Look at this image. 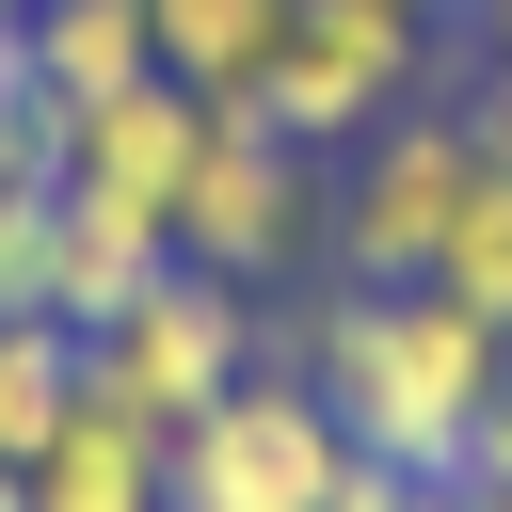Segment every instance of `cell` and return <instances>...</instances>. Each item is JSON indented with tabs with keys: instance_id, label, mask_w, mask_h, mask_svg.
<instances>
[{
	"instance_id": "18",
	"label": "cell",
	"mask_w": 512,
	"mask_h": 512,
	"mask_svg": "<svg viewBox=\"0 0 512 512\" xmlns=\"http://www.w3.org/2000/svg\"><path fill=\"white\" fill-rule=\"evenodd\" d=\"M448 512H512V480H464V464H448Z\"/></svg>"
},
{
	"instance_id": "15",
	"label": "cell",
	"mask_w": 512,
	"mask_h": 512,
	"mask_svg": "<svg viewBox=\"0 0 512 512\" xmlns=\"http://www.w3.org/2000/svg\"><path fill=\"white\" fill-rule=\"evenodd\" d=\"M0 320H48V176H0Z\"/></svg>"
},
{
	"instance_id": "22",
	"label": "cell",
	"mask_w": 512,
	"mask_h": 512,
	"mask_svg": "<svg viewBox=\"0 0 512 512\" xmlns=\"http://www.w3.org/2000/svg\"><path fill=\"white\" fill-rule=\"evenodd\" d=\"M496 352H512V336H496Z\"/></svg>"
},
{
	"instance_id": "14",
	"label": "cell",
	"mask_w": 512,
	"mask_h": 512,
	"mask_svg": "<svg viewBox=\"0 0 512 512\" xmlns=\"http://www.w3.org/2000/svg\"><path fill=\"white\" fill-rule=\"evenodd\" d=\"M0 176H64V96L32 80L16 32H0Z\"/></svg>"
},
{
	"instance_id": "6",
	"label": "cell",
	"mask_w": 512,
	"mask_h": 512,
	"mask_svg": "<svg viewBox=\"0 0 512 512\" xmlns=\"http://www.w3.org/2000/svg\"><path fill=\"white\" fill-rule=\"evenodd\" d=\"M336 448H352V432H336V400L304 384V352H288V368L256 352V368L176 432V496H160V512H320Z\"/></svg>"
},
{
	"instance_id": "10",
	"label": "cell",
	"mask_w": 512,
	"mask_h": 512,
	"mask_svg": "<svg viewBox=\"0 0 512 512\" xmlns=\"http://www.w3.org/2000/svg\"><path fill=\"white\" fill-rule=\"evenodd\" d=\"M16 48H32V80H48L64 112L160 64V32H144V0H32V16H16Z\"/></svg>"
},
{
	"instance_id": "13",
	"label": "cell",
	"mask_w": 512,
	"mask_h": 512,
	"mask_svg": "<svg viewBox=\"0 0 512 512\" xmlns=\"http://www.w3.org/2000/svg\"><path fill=\"white\" fill-rule=\"evenodd\" d=\"M416 288H448V304H480V320L512 336V160H496V176L464 192V224H448V256H432Z\"/></svg>"
},
{
	"instance_id": "5",
	"label": "cell",
	"mask_w": 512,
	"mask_h": 512,
	"mask_svg": "<svg viewBox=\"0 0 512 512\" xmlns=\"http://www.w3.org/2000/svg\"><path fill=\"white\" fill-rule=\"evenodd\" d=\"M240 368H256V288H224V272H192V256L80 336V384H96L112 416H144V432H192Z\"/></svg>"
},
{
	"instance_id": "7",
	"label": "cell",
	"mask_w": 512,
	"mask_h": 512,
	"mask_svg": "<svg viewBox=\"0 0 512 512\" xmlns=\"http://www.w3.org/2000/svg\"><path fill=\"white\" fill-rule=\"evenodd\" d=\"M192 144H208V96H192V80H160V64L64 112V176H80V192H112V208H160V224H176Z\"/></svg>"
},
{
	"instance_id": "17",
	"label": "cell",
	"mask_w": 512,
	"mask_h": 512,
	"mask_svg": "<svg viewBox=\"0 0 512 512\" xmlns=\"http://www.w3.org/2000/svg\"><path fill=\"white\" fill-rule=\"evenodd\" d=\"M464 128H480V160H512V64H480V96H464Z\"/></svg>"
},
{
	"instance_id": "8",
	"label": "cell",
	"mask_w": 512,
	"mask_h": 512,
	"mask_svg": "<svg viewBox=\"0 0 512 512\" xmlns=\"http://www.w3.org/2000/svg\"><path fill=\"white\" fill-rule=\"evenodd\" d=\"M176 272V224L160 208H112V192H80V176H48V320L64 336H96L128 288H160Z\"/></svg>"
},
{
	"instance_id": "16",
	"label": "cell",
	"mask_w": 512,
	"mask_h": 512,
	"mask_svg": "<svg viewBox=\"0 0 512 512\" xmlns=\"http://www.w3.org/2000/svg\"><path fill=\"white\" fill-rule=\"evenodd\" d=\"M320 512H448V480H432V464H384V448H336Z\"/></svg>"
},
{
	"instance_id": "12",
	"label": "cell",
	"mask_w": 512,
	"mask_h": 512,
	"mask_svg": "<svg viewBox=\"0 0 512 512\" xmlns=\"http://www.w3.org/2000/svg\"><path fill=\"white\" fill-rule=\"evenodd\" d=\"M80 416V336L64 320H0V464L32 480V448Z\"/></svg>"
},
{
	"instance_id": "20",
	"label": "cell",
	"mask_w": 512,
	"mask_h": 512,
	"mask_svg": "<svg viewBox=\"0 0 512 512\" xmlns=\"http://www.w3.org/2000/svg\"><path fill=\"white\" fill-rule=\"evenodd\" d=\"M400 16H432V32H448V16H464V0H400Z\"/></svg>"
},
{
	"instance_id": "2",
	"label": "cell",
	"mask_w": 512,
	"mask_h": 512,
	"mask_svg": "<svg viewBox=\"0 0 512 512\" xmlns=\"http://www.w3.org/2000/svg\"><path fill=\"white\" fill-rule=\"evenodd\" d=\"M336 160H352V176H336V208H320V272H352V288H416V272L448 256L464 192L496 176L480 128H464V96H416V112H384V128L336 144Z\"/></svg>"
},
{
	"instance_id": "21",
	"label": "cell",
	"mask_w": 512,
	"mask_h": 512,
	"mask_svg": "<svg viewBox=\"0 0 512 512\" xmlns=\"http://www.w3.org/2000/svg\"><path fill=\"white\" fill-rule=\"evenodd\" d=\"M16 16H32V0H0V32H16Z\"/></svg>"
},
{
	"instance_id": "9",
	"label": "cell",
	"mask_w": 512,
	"mask_h": 512,
	"mask_svg": "<svg viewBox=\"0 0 512 512\" xmlns=\"http://www.w3.org/2000/svg\"><path fill=\"white\" fill-rule=\"evenodd\" d=\"M160 496H176V432H144L80 384V416L32 448V512H160Z\"/></svg>"
},
{
	"instance_id": "3",
	"label": "cell",
	"mask_w": 512,
	"mask_h": 512,
	"mask_svg": "<svg viewBox=\"0 0 512 512\" xmlns=\"http://www.w3.org/2000/svg\"><path fill=\"white\" fill-rule=\"evenodd\" d=\"M416 96H432V16H400V0H288V32L256 64V128H288L304 160L368 144Z\"/></svg>"
},
{
	"instance_id": "11",
	"label": "cell",
	"mask_w": 512,
	"mask_h": 512,
	"mask_svg": "<svg viewBox=\"0 0 512 512\" xmlns=\"http://www.w3.org/2000/svg\"><path fill=\"white\" fill-rule=\"evenodd\" d=\"M144 32H160V80H192V96H256L288 0H144Z\"/></svg>"
},
{
	"instance_id": "1",
	"label": "cell",
	"mask_w": 512,
	"mask_h": 512,
	"mask_svg": "<svg viewBox=\"0 0 512 512\" xmlns=\"http://www.w3.org/2000/svg\"><path fill=\"white\" fill-rule=\"evenodd\" d=\"M304 352V384L336 400V432L352 448H384V464H464V432L496 416V384H512V352H496V320L480 304H448V288H320V320L288 336Z\"/></svg>"
},
{
	"instance_id": "19",
	"label": "cell",
	"mask_w": 512,
	"mask_h": 512,
	"mask_svg": "<svg viewBox=\"0 0 512 512\" xmlns=\"http://www.w3.org/2000/svg\"><path fill=\"white\" fill-rule=\"evenodd\" d=\"M480 32H496V64H512V0H480Z\"/></svg>"
},
{
	"instance_id": "4",
	"label": "cell",
	"mask_w": 512,
	"mask_h": 512,
	"mask_svg": "<svg viewBox=\"0 0 512 512\" xmlns=\"http://www.w3.org/2000/svg\"><path fill=\"white\" fill-rule=\"evenodd\" d=\"M320 160L288 144V128H256V96H208V144H192V176H176V256L192 272H224V288H272V272H304L320 256Z\"/></svg>"
}]
</instances>
